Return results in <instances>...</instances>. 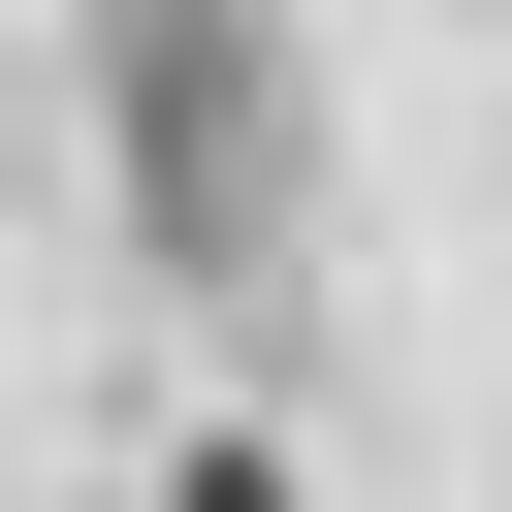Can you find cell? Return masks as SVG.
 Wrapping results in <instances>:
<instances>
[{
	"instance_id": "1",
	"label": "cell",
	"mask_w": 512,
	"mask_h": 512,
	"mask_svg": "<svg viewBox=\"0 0 512 512\" xmlns=\"http://www.w3.org/2000/svg\"><path fill=\"white\" fill-rule=\"evenodd\" d=\"M96 96H128V224L192 288H288V32H128Z\"/></svg>"
}]
</instances>
